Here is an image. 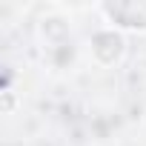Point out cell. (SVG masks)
Listing matches in <instances>:
<instances>
[{"label": "cell", "mask_w": 146, "mask_h": 146, "mask_svg": "<svg viewBox=\"0 0 146 146\" xmlns=\"http://www.w3.org/2000/svg\"><path fill=\"white\" fill-rule=\"evenodd\" d=\"M100 15L109 20V26H117V29H137V32H146V3H140L137 9L135 6H100Z\"/></svg>", "instance_id": "obj_1"}]
</instances>
